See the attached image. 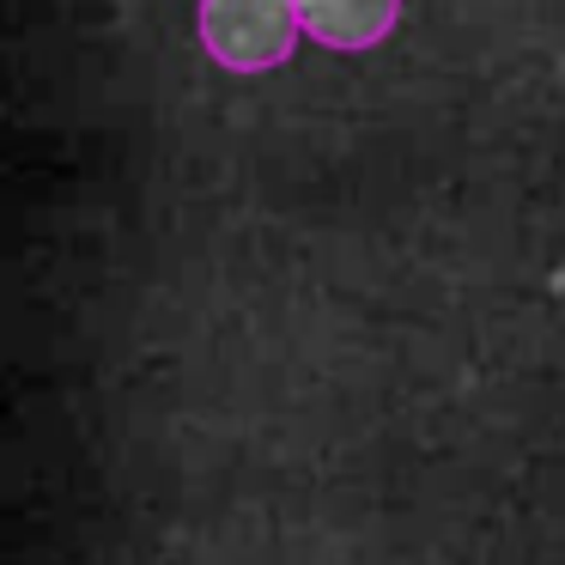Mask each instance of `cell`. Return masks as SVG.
Returning <instances> with one entry per match:
<instances>
[{
    "label": "cell",
    "mask_w": 565,
    "mask_h": 565,
    "mask_svg": "<svg viewBox=\"0 0 565 565\" xmlns=\"http://www.w3.org/2000/svg\"><path fill=\"white\" fill-rule=\"evenodd\" d=\"M201 43L220 67L232 74H268L292 55L298 31V0H201Z\"/></svg>",
    "instance_id": "obj_1"
},
{
    "label": "cell",
    "mask_w": 565,
    "mask_h": 565,
    "mask_svg": "<svg viewBox=\"0 0 565 565\" xmlns=\"http://www.w3.org/2000/svg\"><path fill=\"white\" fill-rule=\"evenodd\" d=\"M395 13H402V0H298L305 31L322 50H341V55L383 43L395 25Z\"/></svg>",
    "instance_id": "obj_2"
}]
</instances>
